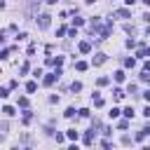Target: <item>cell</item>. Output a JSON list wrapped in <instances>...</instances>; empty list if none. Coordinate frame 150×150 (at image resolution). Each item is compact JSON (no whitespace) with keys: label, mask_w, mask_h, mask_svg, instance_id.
<instances>
[{"label":"cell","mask_w":150,"mask_h":150,"mask_svg":"<svg viewBox=\"0 0 150 150\" xmlns=\"http://www.w3.org/2000/svg\"><path fill=\"white\" fill-rule=\"evenodd\" d=\"M80 52H82V54H89V52H91V42H89V40H82V42H80Z\"/></svg>","instance_id":"3"},{"label":"cell","mask_w":150,"mask_h":150,"mask_svg":"<svg viewBox=\"0 0 150 150\" xmlns=\"http://www.w3.org/2000/svg\"><path fill=\"white\" fill-rule=\"evenodd\" d=\"M35 89H38V85H35V82H28V85H26V91H31V94H33Z\"/></svg>","instance_id":"11"},{"label":"cell","mask_w":150,"mask_h":150,"mask_svg":"<svg viewBox=\"0 0 150 150\" xmlns=\"http://www.w3.org/2000/svg\"><path fill=\"white\" fill-rule=\"evenodd\" d=\"M75 68H78V70H87V63H85V61H78V63H75Z\"/></svg>","instance_id":"13"},{"label":"cell","mask_w":150,"mask_h":150,"mask_svg":"<svg viewBox=\"0 0 150 150\" xmlns=\"http://www.w3.org/2000/svg\"><path fill=\"white\" fill-rule=\"evenodd\" d=\"M59 75H61V68H56L54 73H49V75H47V78H45V85H47V87H49V85H54V80H56V78H59Z\"/></svg>","instance_id":"1"},{"label":"cell","mask_w":150,"mask_h":150,"mask_svg":"<svg viewBox=\"0 0 150 150\" xmlns=\"http://www.w3.org/2000/svg\"><path fill=\"white\" fill-rule=\"evenodd\" d=\"M47 3H49V5H54V3H56V0H47Z\"/></svg>","instance_id":"23"},{"label":"cell","mask_w":150,"mask_h":150,"mask_svg":"<svg viewBox=\"0 0 150 150\" xmlns=\"http://www.w3.org/2000/svg\"><path fill=\"white\" fill-rule=\"evenodd\" d=\"M70 141H78V131H75V129H68V134H66Z\"/></svg>","instance_id":"5"},{"label":"cell","mask_w":150,"mask_h":150,"mask_svg":"<svg viewBox=\"0 0 150 150\" xmlns=\"http://www.w3.org/2000/svg\"><path fill=\"white\" fill-rule=\"evenodd\" d=\"M138 56H150V47H138Z\"/></svg>","instance_id":"6"},{"label":"cell","mask_w":150,"mask_h":150,"mask_svg":"<svg viewBox=\"0 0 150 150\" xmlns=\"http://www.w3.org/2000/svg\"><path fill=\"white\" fill-rule=\"evenodd\" d=\"M49 14H40V19H38V26H40V28H49Z\"/></svg>","instance_id":"2"},{"label":"cell","mask_w":150,"mask_h":150,"mask_svg":"<svg viewBox=\"0 0 150 150\" xmlns=\"http://www.w3.org/2000/svg\"><path fill=\"white\" fill-rule=\"evenodd\" d=\"M0 42H3V35H0Z\"/></svg>","instance_id":"25"},{"label":"cell","mask_w":150,"mask_h":150,"mask_svg":"<svg viewBox=\"0 0 150 150\" xmlns=\"http://www.w3.org/2000/svg\"><path fill=\"white\" fill-rule=\"evenodd\" d=\"M70 89H73V91H80V89H82V85H80V82H73V85H70Z\"/></svg>","instance_id":"15"},{"label":"cell","mask_w":150,"mask_h":150,"mask_svg":"<svg viewBox=\"0 0 150 150\" xmlns=\"http://www.w3.org/2000/svg\"><path fill=\"white\" fill-rule=\"evenodd\" d=\"M73 24H75V26H82V24H85V19H80V16H75V19H73Z\"/></svg>","instance_id":"16"},{"label":"cell","mask_w":150,"mask_h":150,"mask_svg":"<svg viewBox=\"0 0 150 150\" xmlns=\"http://www.w3.org/2000/svg\"><path fill=\"white\" fill-rule=\"evenodd\" d=\"M117 16H122V19H129V10H117Z\"/></svg>","instance_id":"10"},{"label":"cell","mask_w":150,"mask_h":150,"mask_svg":"<svg viewBox=\"0 0 150 150\" xmlns=\"http://www.w3.org/2000/svg\"><path fill=\"white\" fill-rule=\"evenodd\" d=\"M143 3H145V5H148V7H150V0H143Z\"/></svg>","instance_id":"24"},{"label":"cell","mask_w":150,"mask_h":150,"mask_svg":"<svg viewBox=\"0 0 150 150\" xmlns=\"http://www.w3.org/2000/svg\"><path fill=\"white\" fill-rule=\"evenodd\" d=\"M112 94H115V99H122V96H124V91H122V89H115Z\"/></svg>","instance_id":"18"},{"label":"cell","mask_w":150,"mask_h":150,"mask_svg":"<svg viewBox=\"0 0 150 150\" xmlns=\"http://www.w3.org/2000/svg\"><path fill=\"white\" fill-rule=\"evenodd\" d=\"M124 3H127V5H134V3H136V0H124Z\"/></svg>","instance_id":"22"},{"label":"cell","mask_w":150,"mask_h":150,"mask_svg":"<svg viewBox=\"0 0 150 150\" xmlns=\"http://www.w3.org/2000/svg\"><path fill=\"white\" fill-rule=\"evenodd\" d=\"M94 141V129L91 131H87V134H85V143H91Z\"/></svg>","instance_id":"8"},{"label":"cell","mask_w":150,"mask_h":150,"mask_svg":"<svg viewBox=\"0 0 150 150\" xmlns=\"http://www.w3.org/2000/svg\"><path fill=\"white\" fill-rule=\"evenodd\" d=\"M134 63H136V59H134V56H131V59H124V66H127V68H131Z\"/></svg>","instance_id":"12"},{"label":"cell","mask_w":150,"mask_h":150,"mask_svg":"<svg viewBox=\"0 0 150 150\" xmlns=\"http://www.w3.org/2000/svg\"><path fill=\"white\" fill-rule=\"evenodd\" d=\"M3 112H5L7 117H12V115H14V108H12V106H5V108H3Z\"/></svg>","instance_id":"7"},{"label":"cell","mask_w":150,"mask_h":150,"mask_svg":"<svg viewBox=\"0 0 150 150\" xmlns=\"http://www.w3.org/2000/svg\"><path fill=\"white\" fill-rule=\"evenodd\" d=\"M115 82H124V73H122V70L115 73Z\"/></svg>","instance_id":"9"},{"label":"cell","mask_w":150,"mask_h":150,"mask_svg":"<svg viewBox=\"0 0 150 150\" xmlns=\"http://www.w3.org/2000/svg\"><path fill=\"white\" fill-rule=\"evenodd\" d=\"M145 73H150V61H148V63H145Z\"/></svg>","instance_id":"21"},{"label":"cell","mask_w":150,"mask_h":150,"mask_svg":"<svg viewBox=\"0 0 150 150\" xmlns=\"http://www.w3.org/2000/svg\"><path fill=\"white\" fill-rule=\"evenodd\" d=\"M143 134H145V136H150V124H148V127L143 129Z\"/></svg>","instance_id":"20"},{"label":"cell","mask_w":150,"mask_h":150,"mask_svg":"<svg viewBox=\"0 0 150 150\" xmlns=\"http://www.w3.org/2000/svg\"><path fill=\"white\" fill-rule=\"evenodd\" d=\"M94 106H103V99L99 96V94H96V96H94Z\"/></svg>","instance_id":"14"},{"label":"cell","mask_w":150,"mask_h":150,"mask_svg":"<svg viewBox=\"0 0 150 150\" xmlns=\"http://www.w3.org/2000/svg\"><path fill=\"white\" fill-rule=\"evenodd\" d=\"M106 61V54H96V56H94V66H101Z\"/></svg>","instance_id":"4"},{"label":"cell","mask_w":150,"mask_h":150,"mask_svg":"<svg viewBox=\"0 0 150 150\" xmlns=\"http://www.w3.org/2000/svg\"><path fill=\"white\" fill-rule=\"evenodd\" d=\"M143 115H145V117H150V106H148V108L143 110Z\"/></svg>","instance_id":"19"},{"label":"cell","mask_w":150,"mask_h":150,"mask_svg":"<svg viewBox=\"0 0 150 150\" xmlns=\"http://www.w3.org/2000/svg\"><path fill=\"white\" fill-rule=\"evenodd\" d=\"M122 112H124V115H127V117H134V110H131V108H124Z\"/></svg>","instance_id":"17"}]
</instances>
